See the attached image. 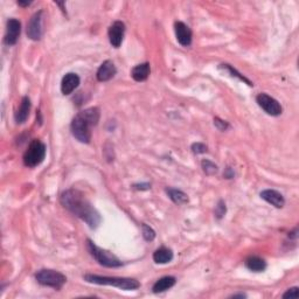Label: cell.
Listing matches in <instances>:
<instances>
[{
	"label": "cell",
	"mask_w": 299,
	"mask_h": 299,
	"mask_svg": "<svg viewBox=\"0 0 299 299\" xmlns=\"http://www.w3.org/2000/svg\"><path fill=\"white\" fill-rule=\"evenodd\" d=\"M142 229H143V237L145 241H153L156 237V232L150 226L143 223L142 224Z\"/></svg>",
	"instance_id": "23"
},
{
	"label": "cell",
	"mask_w": 299,
	"mask_h": 299,
	"mask_svg": "<svg viewBox=\"0 0 299 299\" xmlns=\"http://www.w3.org/2000/svg\"><path fill=\"white\" fill-rule=\"evenodd\" d=\"M101 112L98 108H89L79 112L73 118L70 124L73 136L83 144H89L91 141V127L96 126L99 122Z\"/></svg>",
	"instance_id": "2"
},
{
	"label": "cell",
	"mask_w": 299,
	"mask_h": 299,
	"mask_svg": "<svg viewBox=\"0 0 299 299\" xmlns=\"http://www.w3.org/2000/svg\"><path fill=\"white\" fill-rule=\"evenodd\" d=\"M298 287H291V289H289L283 295V298H298Z\"/></svg>",
	"instance_id": "27"
},
{
	"label": "cell",
	"mask_w": 299,
	"mask_h": 299,
	"mask_svg": "<svg viewBox=\"0 0 299 299\" xmlns=\"http://www.w3.org/2000/svg\"><path fill=\"white\" fill-rule=\"evenodd\" d=\"M32 4V1H18V5L21 7H27Z\"/></svg>",
	"instance_id": "30"
},
{
	"label": "cell",
	"mask_w": 299,
	"mask_h": 299,
	"mask_svg": "<svg viewBox=\"0 0 299 299\" xmlns=\"http://www.w3.org/2000/svg\"><path fill=\"white\" fill-rule=\"evenodd\" d=\"M166 193L169 198L174 202L175 205H185L189 202V196L180 189H166Z\"/></svg>",
	"instance_id": "20"
},
{
	"label": "cell",
	"mask_w": 299,
	"mask_h": 299,
	"mask_svg": "<svg viewBox=\"0 0 299 299\" xmlns=\"http://www.w3.org/2000/svg\"><path fill=\"white\" fill-rule=\"evenodd\" d=\"M226 213H227L226 204H224L223 200H220V201L218 202V205H216V207H215V216H216V219L221 220V219L223 218L224 215H226Z\"/></svg>",
	"instance_id": "24"
},
{
	"label": "cell",
	"mask_w": 299,
	"mask_h": 299,
	"mask_svg": "<svg viewBox=\"0 0 299 299\" xmlns=\"http://www.w3.org/2000/svg\"><path fill=\"white\" fill-rule=\"evenodd\" d=\"M244 264L250 271L254 272H262L267 269V262L258 256H250L244 262Z\"/></svg>",
	"instance_id": "19"
},
{
	"label": "cell",
	"mask_w": 299,
	"mask_h": 299,
	"mask_svg": "<svg viewBox=\"0 0 299 299\" xmlns=\"http://www.w3.org/2000/svg\"><path fill=\"white\" fill-rule=\"evenodd\" d=\"M79 75L75 73H68L65 74L61 81V91L63 95H70L74 90L79 85Z\"/></svg>",
	"instance_id": "14"
},
{
	"label": "cell",
	"mask_w": 299,
	"mask_h": 299,
	"mask_svg": "<svg viewBox=\"0 0 299 299\" xmlns=\"http://www.w3.org/2000/svg\"><path fill=\"white\" fill-rule=\"evenodd\" d=\"M173 257H174L173 252L166 247L159 248V249H157L156 252H153V261H155L157 264L170 263V262L173 260Z\"/></svg>",
	"instance_id": "17"
},
{
	"label": "cell",
	"mask_w": 299,
	"mask_h": 299,
	"mask_svg": "<svg viewBox=\"0 0 299 299\" xmlns=\"http://www.w3.org/2000/svg\"><path fill=\"white\" fill-rule=\"evenodd\" d=\"M116 74H117L116 65L113 64L112 61L107 60V61H104L103 63L99 65L97 74H96V78H97L99 82H107L115 78Z\"/></svg>",
	"instance_id": "12"
},
{
	"label": "cell",
	"mask_w": 299,
	"mask_h": 299,
	"mask_svg": "<svg viewBox=\"0 0 299 299\" xmlns=\"http://www.w3.org/2000/svg\"><path fill=\"white\" fill-rule=\"evenodd\" d=\"M175 283H176L175 277H173V276H165V277H161L160 280L156 282L155 285L152 287V291L155 293L167 291V290L171 289V287L174 286Z\"/></svg>",
	"instance_id": "18"
},
{
	"label": "cell",
	"mask_w": 299,
	"mask_h": 299,
	"mask_svg": "<svg viewBox=\"0 0 299 299\" xmlns=\"http://www.w3.org/2000/svg\"><path fill=\"white\" fill-rule=\"evenodd\" d=\"M35 280L44 286L53 287L55 290L62 289L67 282V277L63 273L52 269H41L35 273Z\"/></svg>",
	"instance_id": "5"
},
{
	"label": "cell",
	"mask_w": 299,
	"mask_h": 299,
	"mask_svg": "<svg viewBox=\"0 0 299 299\" xmlns=\"http://www.w3.org/2000/svg\"><path fill=\"white\" fill-rule=\"evenodd\" d=\"M224 176H226L227 179L234 178V172H233L232 169H229V167H228V169H227V172L224 173Z\"/></svg>",
	"instance_id": "29"
},
{
	"label": "cell",
	"mask_w": 299,
	"mask_h": 299,
	"mask_svg": "<svg viewBox=\"0 0 299 299\" xmlns=\"http://www.w3.org/2000/svg\"><path fill=\"white\" fill-rule=\"evenodd\" d=\"M261 198L266 200L268 204L272 205L276 208H283L285 205V199L283 194H281L278 190L275 189H264L261 192Z\"/></svg>",
	"instance_id": "13"
},
{
	"label": "cell",
	"mask_w": 299,
	"mask_h": 299,
	"mask_svg": "<svg viewBox=\"0 0 299 299\" xmlns=\"http://www.w3.org/2000/svg\"><path fill=\"white\" fill-rule=\"evenodd\" d=\"M219 69L220 70H223V72H226V73H228V74H230V75L233 76V78H237L238 79H240V81H242V82H246V83L248 84V85H250V87H252V85H254L252 83V82L249 81V79H248L247 78H244L243 75H242V74H240V73H237V70L235 69V68H233L232 65L230 64H227V63H223V64H220L219 65Z\"/></svg>",
	"instance_id": "21"
},
{
	"label": "cell",
	"mask_w": 299,
	"mask_h": 299,
	"mask_svg": "<svg viewBox=\"0 0 299 299\" xmlns=\"http://www.w3.org/2000/svg\"><path fill=\"white\" fill-rule=\"evenodd\" d=\"M214 125L220 131H226L227 129H229V124H228V122L222 121L220 118H214Z\"/></svg>",
	"instance_id": "26"
},
{
	"label": "cell",
	"mask_w": 299,
	"mask_h": 299,
	"mask_svg": "<svg viewBox=\"0 0 299 299\" xmlns=\"http://www.w3.org/2000/svg\"><path fill=\"white\" fill-rule=\"evenodd\" d=\"M150 63L145 62V63L137 64L136 67H133L132 70H131V76H132V79H135L136 82H144L146 81L147 78L150 76Z\"/></svg>",
	"instance_id": "15"
},
{
	"label": "cell",
	"mask_w": 299,
	"mask_h": 299,
	"mask_svg": "<svg viewBox=\"0 0 299 299\" xmlns=\"http://www.w3.org/2000/svg\"><path fill=\"white\" fill-rule=\"evenodd\" d=\"M256 102H257V104L260 105L262 109L266 111L268 115L273 116V117H277V116L282 115V112H283L280 102L266 93L258 94L257 97H256Z\"/></svg>",
	"instance_id": "7"
},
{
	"label": "cell",
	"mask_w": 299,
	"mask_h": 299,
	"mask_svg": "<svg viewBox=\"0 0 299 299\" xmlns=\"http://www.w3.org/2000/svg\"><path fill=\"white\" fill-rule=\"evenodd\" d=\"M60 202L72 214L84 221L91 229H96L101 224V215L81 190L74 189L64 190L60 196Z\"/></svg>",
	"instance_id": "1"
},
{
	"label": "cell",
	"mask_w": 299,
	"mask_h": 299,
	"mask_svg": "<svg viewBox=\"0 0 299 299\" xmlns=\"http://www.w3.org/2000/svg\"><path fill=\"white\" fill-rule=\"evenodd\" d=\"M201 166H202V170H204V172L206 173L207 175H214L218 173V166L213 163V161L210 160H207V159H205V160H202L201 163Z\"/></svg>",
	"instance_id": "22"
},
{
	"label": "cell",
	"mask_w": 299,
	"mask_h": 299,
	"mask_svg": "<svg viewBox=\"0 0 299 299\" xmlns=\"http://www.w3.org/2000/svg\"><path fill=\"white\" fill-rule=\"evenodd\" d=\"M42 11L34 13L27 24V36L33 41H38L42 36Z\"/></svg>",
	"instance_id": "8"
},
{
	"label": "cell",
	"mask_w": 299,
	"mask_h": 299,
	"mask_svg": "<svg viewBox=\"0 0 299 299\" xmlns=\"http://www.w3.org/2000/svg\"><path fill=\"white\" fill-rule=\"evenodd\" d=\"M20 33H21V24H20L19 20H8L6 26V35H5V44L7 46L16 45L20 36Z\"/></svg>",
	"instance_id": "11"
},
{
	"label": "cell",
	"mask_w": 299,
	"mask_h": 299,
	"mask_svg": "<svg viewBox=\"0 0 299 299\" xmlns=\"http://www.w3.org/2000/svg\"><path fill=\"white\" fill-rule=\"evenodd\" d=\"M247 295L244 293H236V295H233L232 298H246Z\"/></svg>",
	"instance_id": "31"
},
{
	"label": "cell",
	"mask_w": 299,
	"mask_h": 299,
	"mask_svg": "<svg viewBox=\"0 0 299 299\" xmlns=\"http://www.w3.org/2000/svg\"><path fill=\"white\" fill-rule=\"evenodd\" d=\"M30 111H31V99L25 96L24 98L21 99V103H20V107L18 111L16 112V122L18 124H22L27 121L28 116H30Z\"/></svg>",
	"instance_id": "16"
},
{
	"label": "cell",
	"mask_w": 299,
	"mask_h": 299,
	"mask_svg": "<svg viewBox=\"0 0 299 299\" xmlns=\"http://www.w3.org/2000/svg\"><path fill=\"white\" fill-rule=\"evenodd\" d=\"M174 32L178 42L184 47H189L192 45V31L182 21H176L174 24Z\"/></svg>",
	"instance_id": "10"
},
{
	"label": "cell",
	"mask_w": 299,
	"mask_h": 299,
	"mask_svg": "<svg viewBox=\"0 0 299 299\" xmlns=\"http://www.w3.org/2000/svg\"><path fill=\"white\" fill-rule=\"evenodd\" d=\"M87 248L89 250L90 255L98 262L101 266L107 267V268H119L123 266V262H122L117 256H115L112 252H108V250L102 249L96 246L93 241L87 240Z\"/></svg>",
	"instance_id": "4"
},
{
	"label": "cell",
	"mask_w": 299,
	"mask_h": 299,
	"mask_svg": "<svg viewBox=\"0 0 299 299\" xmlns=\"http://www.w3.org/2000/svg\"><path fill=\"white\" fill-rule=\"evenodd\" d=\"M84 281L91 284H97V285H109L118 287L125 291H132L141 287V283L135 278H122V277H108V276H98V275H84Z\"/></svg>",
	"instance_id": "3"
},
{
	"label": "cell",
	"mask_w": 299,
	"mask_h": 299,
	"mask_svg": "<svg viewBox=\"0 0 299 299\" xmlns=\"http://www.w3.org/2000/svg\"><path fill=\"white\" fill-rule=\"evenodd\" d=\"M46 158V145L39 139L34 141L28 145V149L24 155V164L27 167L39 166Z\"/></svg>",
	"instance_id": "6"
},
{
	"label": "cell",
	"mask_w": 299,
	"mask_h": 299,
	"mask_svg": "<svg viewBox=\"0 0 299 299\" xmlns=\"http://www.w3.org/2000/svg\"><path fill=\"white\" fill-rule=\"evenodd\" d=\"M135 187L136 189H151V185H149V184H142V185H135Z\"/></svg>",
	"instance_id": "28"
},
{
	"label": "cell",
	"mask_w": 299,
	"mask_h": 299,
	"mask_svg": "<svg viewBox=\"0 0 299 299\" xmlns=\"http://www.w3.org/2000/svg\"><path fill=\"white\" fill-rule=\"evenodd\" d=\"M124 34H125L124 22L119 21V20L112 22V25L109 27V31H108V35H109L110 44L112 45V47L115 48L121 47L124 39Z\"/></svg>",
	"instance_id": "9"
},
{
	"label": "cell",
	"mask_w": 299,
	"mask_h": 299,
	"mask_svg": "<svg viewBox=\"0 0 299 299\" xmlns=\"http://www.w3.org/2000/svg\"><path fill=\"white\" fill-rule=\"evenodd\" d=\"M192 151L195 155H202L207 152V146L202 143H194L192 145Z\"/></svg>",
	"instance_id": "25"
}]
</instances>
